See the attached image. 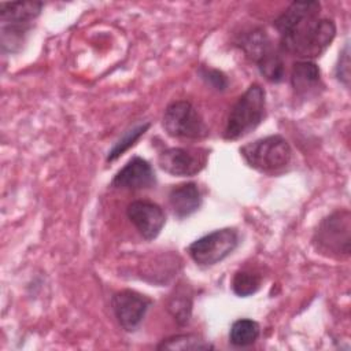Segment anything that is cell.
Returning a JSON list of instances; mask_svg holds the SVG:
<instances>
[{
  "label": "cell",
  "mask_w": 351,
  "mask_h": 351,
  "mask_svg": "<svg viewBox=\"0 0 351 351\" xmlns=\"http://www.w3.org/2000/svg\"><path fill=\"white\" fill-rule=\"evenodd\" d=\"M152 300L132 289H123L112 295L111 307L118 324L126 332H134L143 322Z\"/></svg>",
  "instance_id": "9"
},
{
  "label": "cell",
  "mask_w": 351,
  "mask_h": 351,
  "mask_svg": "<svg viewBox=\"0 0 351 351\" xmlns=\"http://www.w3.org/2000/svg\"><path fill=\"white\" fill-rule=\"evenodd\" d=\"M311 243L315 251L326 258L346 259L351 251V213L336 210L325 217L314 230Z\"/></svg>",
  "instance_id": "3"
},
{
  "label": "cell",
  "mask_w": 351,
  "mask_h": 351,
  "mask_svg": "<svg viewBox=\"0 0 351 351\" xmlns=\"http://www.w3.org/2000/svg\"><path fill=\"white\" fill-rule=\"evenodd\" d=\"M166 133L177 138L200 140L208 136V128L193 104L188 100L171 101L163 112Z\"/></svg>",
  "instance_id": "6"
},
{
  "label": "cell",
  "mask_w": 351,
  "mask_h": 351,
  "mask_svg": "<svg viewBox=\"0 0 351 351\" xmlns=\"http://www.w3.org/2000/svg\"><path fill=\"white\" fill-rule=\"evenodd\" d=\"M336 77L346 88L350 86V48H348V44H346L343 51L340 52L339 62L336 66Z\"/></svg>",
  "instance_id": "21"
},
{
  "label": "cell",
  "mask_w": 351,
  "mask_h": 351,
  "mask_svg": "<svg viewBox=\"0 0 351 351\" xmlns=\"http://www.w3.org/2000/svg\"><path fill=\"white\" fill-rule=\"evenodd\" d=\"M291 84L298 96L308 97L322 88L321 71L313 60H299L293 64Z\"/></svg>",
  "instance_id": "12"
},
{
  "label": "cell",
  "mask_w": 351,
  "mask_h": 351,
  "mask_svg": "<svg viewBox=\"0 0 351 351\" xmlns=\"http://www.w3.org/2000/svg\"><path fill=\"white\" fill-rule=\"evenodd\" d=\"M266 114V93L259 84H252L232 106L223 129L225 140H239L263 121Z\"/></svg>",
  "instance_id": "2"
},
{
  "label": "cell",
  "mask_w": 351,
  "mask_h": 351,
  "mask_svg": "<svg viewBox=\"0 0 351 351\" xmlns=\"http://www.w3.org/2000/svg\"><path fill=\"white\" fill-rule=\"evenodd\" d=\"M240 154L250 167L267 174L284 170L292 159L291 145L280 134L248 143L240 148Z\"/></svg>",
  "instance_id": "5"
},
{
  "label": "cell",
  "mask_w": 351,
  "mask_h": 351,
  "mask_svg": "<svg viewBox=\"0 0 351 351\" xmlns=\"http://www.w3.org/2000/svg\"><path fill=\"white\" fill-rule=\"evenodd\" d=\"M237 232L230 228H223L213 230L195 240L188 247V252L196 265L208 267L229 256L237 247Z\"/></svg>",
  "instance_id": "7"
},
{
  "label": "cell",
  "mask_w": 351,
  "mask_h": 351,
  "mask_svg": "<svg viewBox=\"0 0 351 351\" xmlns=\"http://www.w3.org/2000/svg\"><path fill=\"white\" fill-rule=\"evenodd\" d=\"M191 307H192V300L189 295H186L185 292H177L176 296H171L169 302V311L173 314L174 319L181 325L189 321Z\"/></svg>",
  "instance_id": "20"
},
{
  "label": "cell",
  "mask_w": 351,
  "mask_h": 351,
  "mask_svg": "<svg viewBox=\"0 0 351 351\" xmlns=\"http://www.w3.org/2000/svg\"><path fill=\"white\" fill-rule=\"evenodd\" d=\"M319 12L318 1H293L274 21L285 52L300 60H313L328 49L336 36V25L321 18Z\"/></svg>",
  "instance_id": "1"
},
{
  "label": "cell",
  "mask_w": 351,
  "mask_h": 351,
  "mask_svg": "<svg viewBox=\"0 0 351 351\" xmlns=\"http://www.w3.org/2000/svg\"><path fill=\"white\" fill-rule=\"evenodd\" d=\"M158 350H176V351H207L213 350L214 346L204 340L202 336L195 333H182L174 335L167 339H163L160 344L156 347Z\"/></svg>",
  "instance_id": "15"
},
{
  "label": "cell",
  "mask_w": 351,
  "mask_h": 351,
  "mask_svg": "<svg viewBox=\"0 0 351 351\" xmlns=\"http://www.w3.org/2000/svg\"><path fill=\"white\" fill-rule=\"evenodd\" d=\"M126 215L145 240L156 239L166 222L162 207L149 200H134L129 203Z\"/></svg>",
  "instance_id": "10"
},
{
  "label": "cell",
  "mask_w": 351,
  "mask_h": 351,
  "mask_svg": "<svg viewBox=\"0 0 351 351\" xmlns=\"http://www.w3.org/2000/svg\"><path fill=\"white\" fill-rule=\"evenodd\" d=\"M156 182L155 173L151 165L140 158H132L112 178L111 186L117 189L138 191L154 186Z\"/></svg>",
  "instance_id": "11"
},
{
  "label": "cell",
  "mask_w": 351,
  "mask_h": 351,
  "mask_svg": "<svg viewBox=\"0 0 351 351\" xmlns=\"http://www.w3.org/2000/svg\"><path fill=\"white\" fill-rule=\"evenodd\" d=\"M258 69L261 74L270 82H281L285 75V67L281 56L277 52H273L262 62H259Z\"/></svg>",
  "instance_id": "19"
},
{
  "label": "cell",
  "mask_w": 351,
  "mask_h": 351,
  "mask_svg": "<svg viewBox=\"0 0 351 351\" xmlns=\"http://www.w3.org/2000/svg\"><path fill=\"white\" fill-rule=\"evenodd\" d=\"M169 204L180 219L196 213L202 204V195L195 182L176 185L169 192Z\"/></svg>",
  "instance_id": "13"
},
{
  "label": "cell",
  "mask_w": 351,
  "mask_h": 351,
  "mask_svg": "<svg viewBox=\"0 0 351 351\" xmlns=\"http://www.w3.org/2000/svg\"><path fill=\"white\" fill-rule=\"evenodd\" d=\"M43 5L41 1H14L0 4L3 51L16 52L21 49L25 37L33 27Z\"/></svg>",
  "instance_id": "4"
},
{
  "label": "cell",
  "mask_w": 351,
  "mask_h": 351,
  "mask_svg": "<svg viewBox=\"0 0 351 351\" xmlns=\"http://www.w3.org/2000/svg\"><path fill=\"white\" fill-rule=\"evenodd\" d=\"M240 48L244 51L247 58H250L256 64L262 62L265 58L276 52L271 47V41L267 33L263 29L255 27L240 37L239 41Z\"/></svg>",
  "instance_id": "14"
},
{
  "label": "cell",
  "mask_w": 351,
  "mask_h": 351,
  "mask_svg": "<svg viewBox=\"0 0 351 351\" xmlns=\"http://www.w3.org/2000/svg\"><path fill=\"white\" fill-rule=\"evenodd\" d=\"M261 287V276L248 270H240L233 276L232 289L237 296L245 298L255 293Z\"/></svg>",
  "instance_id": "17"
},
{
  "label": "cell",
  "mask_w": 351,
  "mask_h": 351,
  "mask_svg": "<svg viewBox=\"0 0 351 351\" xmlns=\"http://www.w3.org/2000/svg\"><path fill=\"white\" fill-rule=\"evenodd\" d=\"M259 324L250 318H240L230 326L229 341L236 347H248L259 337Z\"/></svg>",
  "instance_id": "16"
},
{
  "label": "cell",
  "mask_w": 351,
  "mask_h": 351,
  "mask_svg": "<svg viewBox=\"0 0 351 351\" xmlns=\"http://www.w3.org/2000/svg\"><path fill=\"white\" fill-rule=\"evenodd\" d=\"M149 128V122L147 123H143V125H138L130 130H128L117 143L115 145L111 148V151L108 152L107 155V160L108 162H112L115 160L117 158H119L126 149H129L145 132L147 129Z\"/></svg>",
  "instance_id": "18"
},
{
  "label": "cell",
  "mask_w": 351,
  "mask_h": 351,
  "mask_svg": "<svg viewBox=\"0 0 351 351\" xmlns=\"http://www.w3.org/2000/svg\"><path fill=\"white\" fill-rule=\"evenodd\" d=\"M208 151L204 148L171 147L163 149L158 156L160 169L171 176L191 177L206 167Z\"/></svg>",
  "instance_id": "8"
},
{
  "label": "cell",
  "mask_w": 351,
  "mask_h": 351,
  "mask_svg": "<svg viewBox=\"0 0 351 351\" xmlns=\"http://www.w3.org/2000/svg\"><path fill=\"white\" fill-rule=\"evenodd\" d=\"M200 74H202V77H203L211 86H214V88L218 89V90H223V89L226 88V85H228L226 77H225L221 71H218V70L203 69V70L200 71Z\"/></svg>",
  "instance_id": "22"
}]
</instances>
